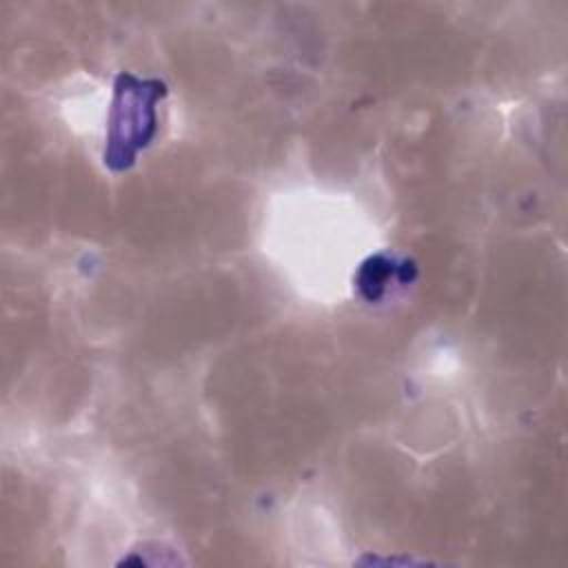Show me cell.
<instances>
[{
	"mask_svg": "<svg viewBox=\"0 0 568 568\" xmlns=\"http://www.w3.org/2000/svg\"><path fill=\"white\" fill-rule=\"evenodd\" d=\"M153 95L146 93L144 84H129L118 89V102L111 122V149L109 162L124 166L131 162L138 146H142L153 129Z\"/></svg>",
	"mask_w": 568,
	"mask_h": 568,
	"instance_id": "cell-1",
	"label": "cell"
}]
</instances>
